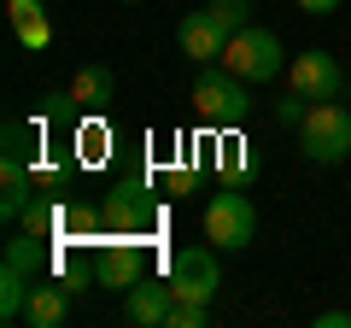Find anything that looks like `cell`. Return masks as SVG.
Listing matches in <instances>:
<instances>
[{
  "label": "cell",
  "instance_id": "obj_1",
  "mask_svg": "<svg viewBox=\"0 0 351 328\" xmlns=\"http://www.w3.org/2000/svg\"><path fill=\"white\" fill-rule=\"evenodd\" d=\"M193 112L211 129H240L252 117V82L234 76L228 65H199V76H193Z\"/></svg>",
  "mask_w": 351,
  "mask_h": 328
},
{
  "label": "cell",
  "instance_id": "obj_2",
  "mask_svg": "<svg viewBox=\"0 0 351 328\" xmlns=\"http://www.w3.org/2000/svg\"><path fill=\"white\" fill-rule=\"evenodd\" d=\"M299 152L311 164H339L351 159V106L339 100H316L299 124Z\"/></svg>",
  "mask_w": 351,
  "mask_h": 328
},
{
  "label": "cell",
  "instance_id": "obj_3",
  "mask_svg": "<svg viewBox=\"0 0 351 328\" xmlns=\"http://www.w3.org/2000/svg\"><path fill=\"white\" fill-rule=\"evenodd\" d=\"M252 235H258V205L223 182L205 200V240H211L217 253H240V246H252Z\"/></svg>",
  "mask_w": 351,
  "mask_h": 328
},
{
  "label": "cell",
  "instance_id": "obj_4",
  "mask_svg": "<svg viewBox=\"0 0 351 328\" xmlns=\"http://www.w3.org/2000/svg\"><path fill=\"white\" fill-rule=\"evenodd\" d=\"M223 65H228L234 76H246V82H276V76L287 71V47H281V36H276V30L246 24L240 36H228Z\"/></svg>",
  "mask_w": 351,
  "mask_h": 328
},
{
  "label": "cell",
  "instance_id": "obj_5",
  "mask_svg": "<svg viewBox=\"0 0 351 328\" xmlns=\"http://www.w3.org/2000/svg\"><path fill=\"white\" fill-rule=\"evenodd\" d=\"M170 288L176 299H217V288H223V270H217V246L205 240V246H182V253L170 258Z\"/></svg>",
  "mask_w": 351,
  "mask_h": 328
},
{
  "label": "cell",
  "instance_id": "obj_6",
  "mask_svg": "<svg viewBox=\"0 0 351 328\" xmlns=\"http://www.w3.org/2000/svg\"><path fill=\"white\" fill-rule=\"evenodd\" d=\"M100 217H106V235H135L141 240L152 223H158V205H152L147 182H117V188L106 194Z\"/></svg>",
  "mask_w": 351,
  "mask_h": 328
},
{
  "label": "cell",
  "instance_id": "obj_7",
  "mask_svg": "<svg viewBox=\"0 0 351 328\" xmlns=\"http://www.w3.org/2000/svg\"><path fill=\"white\" fill-rule=\"evenodd\" d=\"M287 82H293V94H304V100H339V82H346V71H339V59L334 53H322V47H304V53H293L287 59Z\"/></svg>",
  "mask_w": 351,
  "mask_h": 328
},
{
  "label": "cell",
  "instance_id": "obj_8",
  "mask_svg": "<svg viewBox=\"0 0 351 328\" xmlns=\"http://www.w3.org/2000/svg\"><path fill=\"white\" fill-rule=\"evenodd\" d=\"M141 276H147V253L135 246V235H106V253H100V264H94V281H100L106 293H129Z\"/></svg>",
  "mask_w": 351,
  "mask_h": 328
},
{
  "label": "cell",
  "instance_id": "obj_9",
  "mask_svg": "<svg viewBox=\"0 0 351 328\" xmlns=\"http://www.w3.org/2000/svg\"><path fill=\"white\" fill-rule=\"evenodd\" d=\"M82 293V281L71 276H41L36 288H29V305H24V323L29 328H64L71 323V299Z\"/></svg>",
  "mask_w": 351,
  "mask_h": 328
},
{
  "label": "cell",
  "instance_id": "obj_10",
  "mask_svg": "<svg viewBox=\"0 0 351 328\" xmlns=\"http://www.w3.org/2000/svg\"><path fill=\"white\" fill-rule=\"evenodd\" d=\"M176 41H182V53H188L193 65H217L228 53V30L217 24L211 6H199V12H188L182 24H176Z\"/></svg>",
  "mask_w": 351,
  "mask_h": 328
},
{
  "label": "cell",
  "instance_id": "obj_11",
  "mask_svg": "<svg viewBox=\"0 0 351 328\" xmlns=\"http://www.w3.org/2000/svg\"><path fill=\"white\" fill-rule=\"evenodd\" d=\"M170 311H176V288H170V276H164V281L141 276L135 288L123 293V316H129L135 328H170Z\"/></svg>",
  "mask_w": 351,
  "mask_h": 328
},
{
  "label": "cell",
  "instance_id": "obj_12",
  "mask_svg": "<svg viewBox=\"0 0 351 328\" xmlns=\"http://www.w3.org/2000/svg\"><path fill=\"white\" fill-rule=\"evenodd\" d=\"M112 94H117L112 65H82V71L71 76V100H76V112H106V106H112Z\"/></svg>",
  "mask_w": 351,
  "mask_h": 328
},
{
  "label": "cell",
  "instance_id": "obj_13",
  "mask_svg": "<svg viewBox=\"0 0 351 328\" xmlns=\"http://www.w3.org/2000/svg\"><path fill=\"white\" fill-rule=\"evenodd\" d=\"M6 18H12V36L24 41L29 53H41L53 41V24H47V0H6Z\"/></svg>",
  "mask_w": 351,
  "mask_h": 328
},
{
  "label": "cell",
  "instance_id": "obj_14",
  "mask_svg": "<svg viewBox=\"0 0 351 328\" xmlns=\"http://www.w3.org/2000/svg\"><path fill=\"white\" fill-rule=\"evenodd\" d=\"M211 164H217V176H223L228 188H246V182H252V147L234 135V129H217V152H211Z\"/></svg>",
  "mask_w": 351,
  "mask_h": 328
},
{
  "label": "cell",
  "instance_id": "obj_15",
  "mask_svg": "<svg viewBox=\"0 0 351 328\" xmlns=\"http://www.w3.org/2000/svg\"><path fill=\"white\" fill-rule=\"evenodd\" d=\"M6 264L24 270V276H47V235H29V229H18V235H6Z\"/></svg>",
  "mask_w": 351,
  "mask_h": 328
},
{
  "label": "cell",
  "instance_id": "obj_16",
  "mask_svg": "<svg viewBox=\"0 0 351 328\" xmlns=\"http://www.w3.org/2000/svg\"><path fill=\"white\" fill-rule=\"evenodd\" d=\"M29 288H36V276H24V270H12V264H0V323H24Z\"/></svg>",
  "mask_w": 351,
  "mask_h": 328
},
{
  "label": "cell",
  "instance_id": "obj_17",
  "mask_svg": "<svg viewBox=\"0 0 351 328\" xmlns=\"http://www.w3.org/2000/svg\"><path fill=\"white\" fill-rule=\"evenodd\" d=\"M18 223H24L29 235H47V240H53V235H59V223H64V211H59V205H47V200H29Z\"/></svg>",
  "mask_w": 351,
  "mask_h": 328
},
{
  "label": "cell",
  "instance_id": "obj_18",
  "mask_svg": "<svg viewBox=\"0 0 351 328\" xmlns=\"http://www.w3.org/2000/svg\"><path fill=\"white\" fill-rule=\"evenodd\" d=\"M205 6L217 12V24H223L228 36H240V30L252 24V0H205Z\"/></svg>",
  "mask_w": 351,
  "mask_h": 328
},
{
  "label": "cell",
  "instance_id": "obj_19",
  "mask_svg": "<svg viewBox=\"0 0 351 328\" xmlns=\"http://www.w3.org/2000/svg\"><path fill=\"white\" fill-rule=\"evenodd\" d=\"M170 328H211V305H205V299H176Z\"/></svg>",
  "mask_w": 351,
  "mask_h": 328
},
{
  "label": "cell",
  "instance_id": "obj_20",
  "mask_svg": "<svg viewBox=\"0 0 351 328\" xmlns=\"http://www.w3.org/2000/svg\"><path fill=\"white\" fill-rule=\"evenodd\" d=\"M304 112H311V100H304V94H287V100L276 106V117H281V124H293V129L304 124Z\"/></svg>",
  "mask_w": 351,
  "mask_h": 328
},
{
  "label": "cell",
  "instance_id": "obj_21",
  "mask_svg": "<svg viewBox=\"0 0 351 328\" xmlns=\"http://www.w3.org/2000/svg\"><path fill=\"white\" fill-rule=\"evenodd\" d=\"M316 328H351V311H322V316H316Z\"/></svg>",
  "mask_w": 351,
  "mask_h": 328
},
{
  "label": "cell",
  "instance_id": "obj_22",
  "mask_svg": "<svg viewBox=\"0 0 351 328\" xmlns=\"http://www.w3.org/2000/svg\"><path fill=\"white\" fill-rule=\"evenodd\" d=\"M334 6H339V0H299V12H311V18H328Z\"/></svg>",
  "mask_w": 351,
  "mask_h": 328
},
{
  "label": "cell",
  "instance_id": "obj_23",
  "mask_svg": "<svg viewBox=\"0 0 351 328\" xmlns=\"http://www.w3.org/2000/svg\"><path fill=\"white\" fill-rule=\"evenodd\" d=\"M123 6H135V0H123Z\"/></svg>",
  "mask_w": 351,
  "mask_h": 328
}]
</instances>
